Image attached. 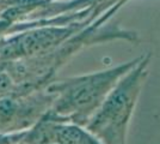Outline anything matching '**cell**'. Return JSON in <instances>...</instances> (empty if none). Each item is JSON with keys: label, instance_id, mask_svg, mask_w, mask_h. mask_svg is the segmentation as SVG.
I'll list each match as a JSON object with an SVG mask.
<instances>
[{"label": "cell", "instance_id": "3957f363", "mask_svg": "<svg viewBox=\"0 0 160 144\" xmlns=\"http://www.w3.org/2000/svg\"><path fill=\"white\" fill-rule=\"evenodd\" d=\"M8 79L6 78V76L1 75L0 76V91H2V90H5L8 87Z\"/></svg>", "mask_w": 160, "mask_h": 144}, {"label": "cell", "instance_id": "6da1fadb", "mask_svg": "<svg viewBox=\"0 0 160 144\" xmlns=\"http://www.w3.org/2000/svg\"><path fill=\"white\" fill-rule=\"evenodd\" d=\"M139 75H132L113 90L100 112L94 117L90 130L108 141L109 144H122L123 131L139 90Z\"/></svg>", "mask_w": 160, "mask_h": 144}, {"label": "cell", "instance_id": "7a4b0ae2", "mask_svg": "<svg viewBox=\"0 0 160 144\" xmlns=\"http://www.w3.org/2000/svg\"><path fill=\"white\" fill-rule=\"evenodd\" d=\"M120 75L117 71L86 77L82 81L68 83L60 101V112L85 113L97 106V102L107 94V90Z\"/></svg>", "mask_w": 160, "mask_h": 144}]
</instances>
